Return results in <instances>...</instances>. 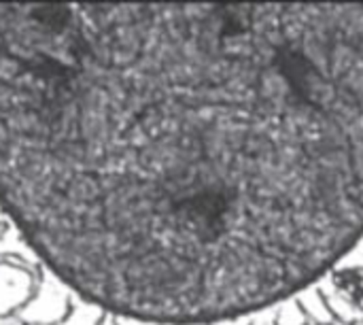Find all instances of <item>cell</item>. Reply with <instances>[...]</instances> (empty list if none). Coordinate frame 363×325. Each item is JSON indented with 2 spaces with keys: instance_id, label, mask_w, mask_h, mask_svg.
<instances>
[{
  "instance_id": "cell-1",
  "label": "cell",
  "mask_w": 363,
  "mask_h": 325,
  "mask_svg": "<svg viewBox=\"0 0 363 325\" xmlns=\"http://www.w3.org/2000/svg\"><path fill=\"white\" fill-rule=\"evenodd\" d=\"M0 209L111 317L296 296L363 236V4H0Z\"/></svg>"
},
{
  "instance_id": "cell-2",
  "label": "cell",
  "mask_w": 363,
  "mask_h": 325,
  "mask_svg": "<svg viewBox=\"0 0 363 325\" xmlns=\"http://www.w3.org/2000/svg\"><path fill=\"white\" fill-rule=\"evenodd\" d=\"M68 287L62 285L55 277L45 279L34 292L30 302L21 309V319L34 325H57L70 313Z\"/></svg>"
},
{
  "instance_id": "cell-3",
  "label": "cell",
  "mask_w": 363,
  "mask_h": 325,
  "mask_svg": "<svg viewBox=\"0 0 363 325\" xmlns=\"http://www.w3.org/2000/svg\"><path fill=\"white\" fill-rule=\"evenodd\" d=\"M34 296V281L28 270L15 264H0V317L23 309Z\"/></svg>"
},
{
  "instance_id": "cell-4",
  "label": "cell",
  "mask_w": 363,
  "mask_h": 325,
  "mask_svg": "<svg viewBox=\"0 0 363 325\" xmlns=\"http://www.w3.org/2000/svg\"><path fill=\"white\" fill-rule=\"evenodd\" d=\"M106 317L104 311H100L98 307L94 304H87V302H79L70 309V313L66 315V319L57 325H100L102 319Z\"/></svg>"
},
{
  "instance_id": "cell-5",
  "label": "cell",
  "mask_w": 363,
  "mask_h": 325,
  "mask_svg": "<svg viewBox=\"0 0 363 325\" xmlns=\"http://www.w3.org/2000/svg\"><path fill=\"white\" fill-rule=\"evenodd\" d=\"M100 325H113V317H111V315H106V317L102 319V324Z\"/></svg>"
},
{
  "instance_id": "cell-6",
  "label": "cell",
  "mask_w": 363,
  "mask_h": 325,
  "mask_svg": "<svg viewBox=\"0 0 363 325\" xmlns=\"http://www.w3.org/2000/svg\"><path fill=\"white\" fill-rule=\"evenodd\" d=\"M0 215H4V213H2V209H0Z\"/></svg>"
}]
</instances>
